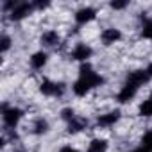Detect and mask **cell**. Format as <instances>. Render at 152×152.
Masks as SVG:
<instances>
[{
    "label": "cell",
    "mask_w": 152,
    "mask_h": 152,
    "mask_svg": "<svg viewBox=\"0 0 152 152\" xmlns=\"http://www.w3.org/2000/svg\"><path fill=\"white\" fill-rule=\"evenodd\" d=\"M106 84V77L97 72V68L91 63H84L79 64L77 68V77H75L70 84V91L73 97L77 99H84L88 95H91L95 90L102 88Z\"/></svg>",
    "instance_id": "cell-1"
},
{
    "label": "cell",
    "mask_w": 152,
    "mask_h": 152,
    "mask_svg": "<svg viewBox=\"0 0 152 152\" xmlns=\"http://www.w3.org/2000/svg\"><path fill=\"white\" fill-rule=\"evenodd\" d=\"M150 83H152V79H150V75L147 73L145 66H143V68L131 70V72L125 75V81L122 83L120 90H118L116 95H115L116 104H118V106H125V104L132 102V100L138 97V93L141 91V88L148 86Z\"/></svg>",
    "instance_id": "cell-2"
},
{
    "label": "cell",
    "mask_w": 152,
    "mask_h": 152,
    "mask_svg": "<svg viewBox=\"0 0 152 152\" xmlns=\"http://www.w3.org/2000/svg\"><path fill=\"white\" fill-rule=\"evenodd\" d=\"M25 118V109L15 104H2V124L6 131H16Z\"/></svg>",
    "instance_id": "cell-3"
},
{
    "label": "cell",
    "mask_w": 152,
    "mask_h": 152,
    "mask_svg": "<svg viewBox=\"0 0 152 152\" xmlns=\"http://www.w3.org/2000/svg\"><path fill=\"white\" fill-rule=\"evenodd\" d=\"M38 91L39 95H43L45 99H63L68 91V86L61 81H54L48 77H43L38 83Z\"/></svg>",
    "instance_id": "cell-4"
},
{
    "label": "cell",
    "mask_w": 152,
    "mask_h": 152,
    "mask_svg": "<svg viewBox=\"0 0 152 152\" xmlns=\"http://www.w3.org/2000/svg\"><path fill=\"white\" fill-rule=\"evenodd\" d=\"M95 56V50L90 43L86 41H77L68 52V57L73 61V63H79V64H84V63H90L91 57Z\"/></svg>",
    "instance_id": "cell-5"
},
{
    "label": "cell",
    "mask_w": 152,
    "mask_h": 152,
    "mask_svg": "<svg viewBox=\"0 0 152 152\" xmlns=\"http://www.w3.org/2000/svg\"><path fill=\"white\" fill-rule=\"evenodd\" d=\"M34 13H36V9H34L32 0H31V2H27V0H22V2H16V6H15L6 16H7L9 22H13V23H20V22L27 20L29 16H32Z\"/></svg>",
    "instance_id": "cell-6"
},
{
    "label": "cell",
    "mask_w": 152,
    "mask_h": 152,
    "mask_svg": "<svg viewBox=\"0 0 152 152\" xmlns=\"http://www.w3.org/2000/svg\"><path fill=\"white\" fill-rule=\"evenodd\" d=\"M122 109L120 107H115V109H109V111H104L100 115H97L95 118V125L99 129H113L115 125L120 124L122 120Z\"/></svg>",
    "instance_id": "cell-7"
},
{
    "label": "cell",
    "mask_w": 152,
    "mask_h": 152,
    "mask_svg": "<svg viewBox=\"0 0 152 152\" xmlns=\"http://www.w3.org/2000/svg\"><path fill=\"white\" fill-rule=\"evenodd\" d=\"M97 18H99V9L93 6H81L79 9L73 11V22L79 27H86L93 23Z\"/></svg>",
    "instance_id": "cell-8"
},
{
    "label": "cell",
    "mask_w": 152,
    "mask_h": 152,
    "mask_svg": "<svg viewBox=\"0 0 152 152\" xmlns=\"http://www.w3.org/2000/svg\"><path fill=\"white\" fill-rule=\"evenodd\" d=\"M124 39V31L120 27H115V25H109V27H104L99 34V41L102 47L109 48V47H115L118 45L120 41Z\"/></svg>",
    "instance_id": "cell-9"
},
{
    "label": "cell",
    "mask_w": 152,
    "mask_h": 152,
    "mask_svg": "<svg viewBox=\"0 0 152 152\" xmlns=\"http://www.w3.org/2000/svg\"><path fill=\"white\" fill-rule=\"evenodd\" d=\"M27 63H29V68L31 70L43 72L48 66V63H50V52L48 50H43V48H38V50H34V52L29 54Z\"/></svg>",
    "instance_id": "cell-10"
},
{
    "label": "cell",
    "mask_w": 152,
    "mask_h": 152,
    "mask_svg": "<svg viewBox=\"0 0 152 152\" xmlns=\"http://www.w3.org/2000/svg\"><path fill=\"white\" fill-rule=\"evenodd\" d=\"M63 43V36L57 29H47L39 34V45L43 50H54Z\"/></svg>",
    "instance_id": "cell-11"
},
{
    "label": "cell",
    "mask_w": 152,
    "mask_h": 152,
    "mask_svg": "<svg viewBox=\"0 0 152 152\" xmlns=\"http://www.w3.org/2000/svg\"><path fill=\"white\" fill-rule=\"evenodd\" d=\"M50 129H52V125H50L48 118L38 116V118H34V120L31 122L29 132H31L32 136H36V138H41V136H47V134L50 132Z\"/></svg>",
    "instance_id": "cell-12"
},
{
    "label": "cell",
    "mask_w": 152,
    "mask_h": 152,
    "mask_svg": "<svg viewBox=\"0 0 152 152\" xmlns=\"http://www.w3.org/2000/svg\"><path fill=\"white\" fill-rule=\"evenodd\" d=\"M86 127H88V120H86L84 116L77 115L70 124H66V134H70V136H77V134H81L83 131H86Z\"/></svg>",
    "instance_id": "cell-13"
},
{
    "label": "cell",
    "mask_w": 152,
    "mask_h": 152,
    "mask_svg": "<svg viewBox=\"0 0 152 152\" xmlns=\"http://www.w3.org/2000/svg\"><path fill=\"white\" fill-rule=\"evenodd\" d=\"M136 115L143 120H152V95L145 97L136 106Z\"/></svg>",
    "instance_id": "cell-14"
},
{
    "label": "cell",
    "mask_w": 152,
    "mask_h": 152,
    "mask_svg": "<svg viewBox=\"0 0 152 152\" xmlns=\"http://www.w3.org/2000/svg\"><path fill=\"white\" fill-rule=\"evenodd\" d=\"M109 150V140L102 136H95L88 141L86 152H107Z\"/></svg>",
    "instance_id": "cell-15"
},
{
    "label": "cell",
    "mask_w": 152,
    "mask_h": 152,
    "mask_svg": "<svg viewBox=\"0 0 152 152\" xmlns=\"http://www.w3.org/2000/svg\"><path fill=\"white\" fill-rule=\"evenodd\" d=\"M140 38L145 41H152V16H145L140 23Z\"/></svg>",
    "instance_id": "cell-16"
},
{
    "label": "cell",
    "mask_w": 152,
    "mask_h": 152,
    "mask_svg": "<svg viewBox=\"0 0 152 152\" xmlns=\"http://www.w3.org/2000/svg\"><path fill=\"white\" fill-rule=\"evenodd\" d=\"M13 45H15L13 36L7 34V32H2V36H0V54H2V56H7V54L11 52Z\"/></svg>",
    "instance_id": "cell-17"
},
{
    "label": "cell",
    "mask_w": 152,
    "mask_h": 152,
    "mask_svg": "<svg viewBox=\"0 0 152 152\" xmlns=\"http://www.w3.org/2000/svg\"><path fill=\"white\" fill-rule=\"evenodd\" d=\"M75 116H77V111H75V107H72V106H64V107L59 109V120H61L64 125L70 124Z\"/></svg>",
    "instance_id": "cell-18"
},
{
    "label": "cell",
    "mask_w": 152,
    "mask_h": 152,
    "mask_svg": "<svg viewBox=\"0 0 152 152\" xmlns=\"http://www.w3.org/2000/svg\"><path fill=\"white\" fill-rule=\"evenodd\" d=\"M138 145H141L147 152H152V129H147V131L141 134Z\"/></svg>",
    "instance_id": "cell-19"
},
{
    "label": "cell",
    "mask_w": 152,
    "mask_h": 152,
    "mask_svg": "<svg viewBox=\"0 0 152 152\" xmlns=\"http://www.w3.org/2000/svg\"><path fill=\"white\" fill-rule=\"evenodd\" d=\"M107 6H109L111 11H115V13H122V11L129 9L131 2H129V0H113V2H109Z\"/></svg>",
    "instance_id": "cell-20"
},
{
    "label": "cell",
    "mask_w": 152,
    "mask_h": 152,
    "mask_svg": "<svg viewBox=\"0 0 152 152\" xmlns=\"http://www.w3.org/2000/svg\"><path fill=\"white\" fill-rule=\"evenodd\" d=\"M32 4H34L36 13H43L52 7V2H48V0H32Z\"/></svg>",
    "instance_id": "cell-21"
},
{
    "label": "cell",
    "mask_w": 152,
    "mask_h": 152,
    "mask_svg": "<svg viewBox=\"0 0 152 152\" xmlns=\"http://www.w3.org/2000/svg\"><path fill=\"white\" fill-rule=\"evenodd\" d=\"M57 152H86V150H81L77 147H73V145H63L57 148Z\"/></svg>",
    "instance_id": "cell-22"
},
{
    "label": "cell",
    "mask_w": 152,
    "mask_h": 152,
    "mask_svg": "<svg viewBox=\"0 0 152 152\" xmlns=\"http://www.w3.org/2000/svg\"><path fill=\"white\" fill-rule=\"evenodd\" d=\"M145 70H147V73H148V75H150V79H152V61H150V63H147V64H145Z\"/></svg>",
    "instance_id": "cell-23"
},
{
    "label": "cell",
    "mask_w": 152,
    "mask_h": 152,
    "mask_svg": "<svg viewBox=\"0 0 152 152\" xmlns=\"http://www.w3.org/2000/svg\"><path fill=\"white\" fill-rule=\"evenodd\" d=\"M131 152H147V150H145L141 145H136V147H132V148H131Z\"/></svg>",
    "instance_id": "cell-24"
}]
</instances>
